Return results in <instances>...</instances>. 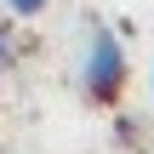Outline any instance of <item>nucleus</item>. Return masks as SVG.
<instances>
[{
	"label": "nucleus",
	"mask_w": 154,
	"mask_h": 154,
	"mask_svg": "<svg viewBox=\"0 0 154 154\" xmlns=\"http://www.w3.org/2000/svg\"><path fill=\"white\" fill-rule=\"evenodd\" d=\"M120 86H126V51H120V40L97 23L91 40H86V91H91V103H114Z\"/></svg>",
	"instance_id": "1"
},
{
	"label": "nucleus",
	"mask_w": 154,
	"mask_h": 154,
	"mask_svg": "<svg viewBox=\"0 0 154 154\" xmlns=\"http://www.w3.org/2000/svg\"><path fill=\"white\" fill-rule=\"evenodd\" d=\"M6 6H11L17 17H34V11H46V0H6Z\"/></svg>",
	"instance_id": "2"
}]
</instances>
